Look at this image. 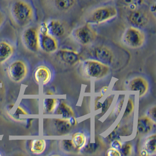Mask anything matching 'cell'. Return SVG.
I'll list each match as a JSON object with an SVG mask.
<instances>
[{"label":"cell","instance_id":"obj_1","mask_svg":"<svg viewBox=\"0 0 156 156\" xmlns=\"http://www.w3.org/2000/svg\"><path fill=\"white\" fill-rule=\"evenodd\" d=\"M11 16L15 24L21 27H26L34 21L35 10L28 1L15 0L9 8Z\"/></svg>","mask_w":156,"mask_h":156},{"label":"cell","instance_id":"obj_2","mask_svg":"<svg viewBox=\"0 0 156 156\" xmlns=\"http://www.w3.org/2000/svg\"><path fill=\"white\" fill-rule=\"evenodd\" d=\"M118 14V9L114 5L100 6L94 8L88 13L86 22L91 25H99L114 20Z\"/></svg>","mask_w":156,"mask_h":156},{"label":"cell","instance_id":"obj_3","mask_svg":"<svg viewBox=\"0 0 156 156\" xmlns=\"http://www.w3.org/2000/svg\"><path fill=\"white\" fill-rule=\"evenodd\" d=\"M81 67L85 77L96 80L107 77L111 72L110 66L91 58L84 60Z\"/></svg>","mask_w":156,"mask_h":156},{"label":"cell","instance_id":"obj_4","mask_svg":"<svg viewBox=\"0 0 156 156\" xmlns=\"http://www.w3.org/2000/svg\"><path fill=\"white\" fill-rule=\"evenodd\" d=\"M123 43L131 49H139L146 42V35L142 29L130 26L125 30L122 36Z\"/></svg>","mask_w":156,"mask_h":156},{"label":"cell","instance_id":"obj_5","mask_svg":"<svg viewBox=\"0 0 156 156\" xmlns=\"http://www.w3.org/2000/svg\"><path fill=\"white\" fill-rule=\"evenodd\" d=\"M71 35L74 39L79 44L87 46L91 44L97 36V32L92 25L87 23L74 29Z\"/></svg>","mask_w":156,"mask_h":156},{"label":"cell","instance_id":"obj_6","mask_svg":"<svg viewBox=\"0 0 156 156\" xmlns=\"http://www.w3.org/2000/svg\"><path fill=\"white\" fill-rule=\"evenodd\" d=\"M90 58L98 60L110 66L115 61V54L113 50L104 44H98L92 46L88 52Z\"/></svg>","mask_w":156,"mask_h":156},{"label":"cell","instance_id":"obj_7","mask_svg":"<svg viewBox=\"0 0 156 156\" xmlns=\"http://www.w3.org/2000/svg\"><path fill=\"white\" fill-rule=\"evenodd\" d=\"M7 71L9 77L12 81L20 83L28 75V65L22 59H16L9 64Z\"/></svg>","mask_w":156,"mask_h":156},{"label":"cell","instance_id":"obj_8","mask_svg":"<svg viewBox=\"0 0 156 156\" xmlns=\"http://www.w3.org/2000/svg\"><path fill=\"white\" fill-rule=\"evenodd\" d=\"M22 41L27 49L36 52L39 49V32L35 27H28L25 29L22 34Z\"/></svg>","mask_w":156,"mask_h":156},{"label":"cell","instance_id":"obj_9","mask_svg":"<svg viewBox=\"0 0 156 156\" xmlns=\"http://www.w3.org/2000/svg\"><path fill=\"white\" fill-rule=\"evenodd\" d=\"M126 18L131 26L140 29L146 27L150 22L149 15L139 8L130 11Z\"/></svg>","mask_w":156,"mask_h":156},{"label":"cell","instance_id":"obj_10","mask_svg":"<svg viewBox=\"0 0 156 156\" xmlns=\"http://www.w3.org/2000/svg\"><path fill=\"white\" fill-rule=\"evenodd\" d=\"M56 51L58 59L67 65L74 66L81 60V55L76 51L69 49H60Z\"/></svg>","mask_w":156,"mask_h":156},{"label":"cell","instance_id":"obj_11","mask_svg":"<svg viewBox=\"0 0 156 156\" xmlns=\"http://www.w3.org/2000/svg\"><path fill=\"white\" fill-rule=\"evenodd\" d=\"M40 49L47 53H53L58 49V41L57 38L49 34H39Z\"/></svg>","mask_w":156,"mask_h":156},{"label":"cell","instance_id":"obj_12","mask_svg":"<svg viewBox=\"0 0 156 156\" xmlns=\"http://www.w3.org/2000/svg\"><path fill=\"white\" fill-rule=\"evenodd\" d=\"M149 82L143 77H136L132 79L129 84V88L131 91L139 92V97H143L149 92Z\"/></svg>","mask_w":156,"mask_h":156},{"label":"cell","instance_id":"obj_13","mask_svg":"<svg viewBox=\"0 0 156 156\" xmlns=\"http://www.w3.org/2000/svg\"><path fill=\"white\" fill-rule=\"evenodd\" d=\"M76 125L77 121L74 116L68 119L55 118L54 119V126L60 135L67 134Z\"/></svg>","mask_w":156,"mask_h":156},{"label":"cell","instance_id":"obj_14","mask_svg":"<svg viewBox=\"0 0 156 156\" xmlns=\"http://www.w3.org/2000/svg\"><path fill=\"white\" fill-rule=\"evenodd\" d=\"M36 82L44 85L49 83L52 78V71L46 66L41 65L36 67L34 73Z\"/></svg>","mask_w":156,"mask_h":156},{"label":"cell","instance_id":"obj_15","mask_svg":"<svg viewBox=\"0 0 156 156\" xmlns=\"http://www.w3.org/2000/svg\"><path fill=\"white\" fill-rule=\"evenodd\" d=\"M156 122L147 115H143L139 118L137 123V133L139 135H147L155 128Z\"/></svg>","mask_w":156,"mask_h":156},{"label":"cell","instance_id":"obj_16","mask_svg":"<svg viewBox=\"0 0 156 156\" xmlns=\"http://www.w3.org/2000/svg\"><path fill=\"white\" fill-rule=\"evenodd\" d=\"M13 43L7 39H0V64H3L13 56L15 52Z\"/></svg>","mask_w":156,"mask_h":156},{"label":"cell","instance_id":"obj_17","mask_svg":"<svg viewBox=\"0 0 156 156\" xmlns=\"http://www.w3.org/2000/svg\"><path fill=\"white\" fill-rule=\"evenodd\" d=\"M48 34L55 37L60 38L64 36L66 32V29L63 22L57 20H50L46 22Z\"/></svg>","mask_w":156,"mask_h":156},{"label":"cell","instance_id":"obj_18","mask_svg":"<svg viewBox=\"0 0 156 156\" xmlns=\"http://www.w3.org/2000/svg\"><path fill=\"white\" fill-rule=\"evenodd\" d=\"M78 0H51L56 9L60 12H68L77 5Z\"/></svg>","mask_w":156,"mask_h":156},{"label":"cell","instance_id":"obj_19","mask_svg":"<svg viewBox=\"0 0 156 156\" xmlns=\"http://www.w3.org/2000/svg\"><path fill=\"white\" fill-rule=\"evenodd\" d=\"M54 114L62 116V118L68 119L74 116L73 109L64 102H58Z\"/></svg>","mask_w":156,"mask_h":156},{"label":"cell","instance_id":"obj_20","mask_svg":"<svg viewBox=\"0 0 156 156\" xmlns=\"http://www.w3.org/2000/svg\"><path fill=\"white\" fill-rule=\"evenodd\" d=\"M71 140L75 149L80 151L83 150L87 143V137L84 133L82 132H77L73 135Z\"/></svg>","mask_w":156,"mask_h":156},{"label":"cell","instance_id":"obj_21","mask_svg":"<svg viewBox=\"0 0 156 156\" xmlns=\"http://www.w3.org/2000/svg\"><path fill=\"white\" fill-rule=\"evenodd\" d=\"M143 150H145L148 155L155 154L156 151V135L155 133L148 136L143 144Z\"/></svg>","mask_w":156,"mask_h":156},{"label":"cell","instance_id":"obj_22","mask_svg":"<svg viewBox=\"0 0 156 156\" xmlns=\"http://www.w3.org/2000/svg\"><path fill=\"white\" fill-rule=\"evenodd\" d=\"M46 148V140L42 139H36L31 142L30 149V151L34 154H41Z\"/></svg>","mask_w":156,"mask_h":156},{"label":"cell","instance_id":"obj_23","mask_svg":"<svg viewBox=\"0 0 156 156\" xmlns=\"http://www.w3.org/2000/svg\"><path fill=\"white\" fill-rule=\"evenodd\" d=\"M58 104V101L56 98H45L43 99V108L44 113L46 114L54 113Z\"/></svg>","mask_w":156,"mask_h":156},{"label":"cell","instance_id":"obj_24","mask_svg":"<svg viewBox=\"0 0 156 156\" xmlns=\"http://www.w3.org/2000/svg\"><path fill=\"white\" fill-rule=\"evenodd\" d=\"M144 0H119V3L130 11L138 9L143 4Z\"/></svg>","mask_w":156,"mask_h":156},{"label":"cell","instance_id":"obj_25","mask_svg":"<svg viewBox=\"0 0 156 156\" xmlns=\"http://www.w3.org/2000/svg\"><path fill=\"white\" fill-rule=\"evenodd\" d=\"M135 110V100L132 97H129L127 102L126 107L125 108L124 114L123 115L122 119L125 120L129 118L133 113Z\"/></svg>","mask_w":156,"mask_h":156},{"label":"cell","instance_id":"obj_26","mask_svg":"<svg viewBox=\"0 0 156 156\" xmlns=\"http://www.w3.org/2000/svg\"><path fill=\"white\" fill-rule=\"evenodd\" d=\"M124 101H125V95H121L117 101L116 105L114 107V109L111 112V116H112L113 118L116 119L120 114L122 108L124 104Z\"/></svg>","mask_w":156,"mask_h":156},{"label":"cell","instance_id":"obj_27","mask_svg":"<svg viewBox=\"0 0 156 156\" xmlns=\"http://www.w3.org/2000/svg\"><path fill=\"white\" fill-rule=\"evenodd\" d=\"M115 98V95L112 94L109 95L105 100L104 101L103 103H102V107H101V114H105L107 112V111L109 109V107H111L113 100Z\"/></svg>","mask_w":156,"mask_h":156},{"label":"cell","instance_id":"obj_28","mask_svg":"<svg viewBox=\"0 0 156 156\" xmlns=\"http://www.w3.org/2000/svg\"><path fill=\"white\" fill-rule=\"evenodd\" d=\"M133 147L131 143H125L122 144L121 150H119L121 153V156H130L132 153Z\"/></svg>","mask_w":156,"mask_h":156},{"label":"cell","instance_id":"obj_29","mask_svg":"<svg viewBox=\"0 0 156 156\" xmlns=\"http://www.w3.org/2000/svg\"><path fill=\"white\" fill-rule=\"evenodd\" d=\"M61 147L66 152H72L76 150L71 140H63L61 142Z\"/></svg>","mask_w":156,"mask_h":156},{"label":"cell","instance_id":"obj_30","mask_svg":"<svg viewBox=\"0 0 156 156\" xmlns=\"http://www.w3.org/2000/svg\"><path fill=\"white\" fill-rule=\"evenodd\" d=\"M98 148V144L97 143H90L88 144L87 143L85 147L82 150L85 151V152L92 153V152H95Z\"/></svg>","mask_w":156,"mask_h":156},{"label":"cell","instance_id":"obj_31","mask_svg":"<svg viewBox=\"0 0 156 156\" xmlns=\"http://www.w3.org/2000/svg\"><path fill=\"white\" fill-rule=\"evenodd\" d=\"M27 114V112L24 109H23L21 107H18L15 114H14V119L15 120H20L21 115H24Z\"/></svg>","mask_w":156,"mask_h":156},{"label":"cell","instance_id":"obj_32","mask_svg":"<svg viewBox=\"0 0 156 156\" xmlns=\"http://www.w3.org/2000/svg\"><path fill=\"white\" fill-rule=\"evenodd\" d=\"M156 108L155 105L150 108L147 112L146 115H147L150 117L153 121L156 122Z\"/></svg>","mask_w":156,"mask_h":156},{"label":"cell","instance_id":"obj_33","mask_svg":"<svg viewBox=\"0 0 156 156\" xmlns=\"http://www.w3.org/2000/svg\"><path fill=\"white\" fill-rule=\"evenodd\" d=\"M122 146V143L118 139H114L111 142V147L116 150H118L119 151L121 150Z\"/></svg>","mask_w":156,"mask_h":156},{"label":"cell","instance_id":"obj_34","mask_svg":"<svg viewBox=\"0 0 156 156\" xmlns=\"http://www.w3.org/2000/svg\"><path fill=\"white\" fill-rule=\"evenodd\" d=\"M106 155L107 156H121V154L118 150L111 147L109 149H108Z\"/></svg>","mask_w":156,"mask_h":156},{"label":"cell","instance_id":"obj_35","mask_svg":"<svg viewBox=\"0 0 156 156\" xmlns=\"http://www.w3.org/2000/svg\"><path fill=\"white\" fill-rule=\"evenodd\" d=\"M39 29V34H48V27H47V23L46 22H42L40 27Z\"/></svg>","mask_w":156,"mask_h":156},{"label":"cell","instance_id":"obj_36","mask_svg":"<svg viewBox=\"0 0 156 156\" xmlns=\"http://www.w3.org/2000/svg\"><path fill=\"white\" fill-rule=\"evenodd\" d=\"M7 20V16L5 13L0 9V29L5 24Z\"/></svg>","mask_w":156,"mask_h":156},{"label":"cell","instance_id":"obj_37","mask_svg":"<svg viewBox=\"0 0 156 156\" xmlns=\"http://www.w3.org/2000/svg\"><path fill=\"white\" fill-rule=\"evenodd\" d=\"M108 89V86H104L102 88V89L100 91V94H101V97H102L107 92V90Z\"/></svg>","mask_w":156,"mask_h":156},{"label":"cell","instance_id":"obj_38","mask_svg":"<svg viewBox=\"0 0 156 156\" xmlns=\"http://www.w3.org/2000/svg\"><path fill=\"white\" fill-rule=\"evenodd\" d=\"M101 107H102V103L99 102L98 99H97L95 104V109L98 110L100 108H101Z\"/></svg>","mask_w":156,"mask_h":156},{"label":"cell","instance_id":"obj_39","mask_svg":"<svg viewBox=\"0 0 156 156\" xmlns=\"http://www.w3.org/2000/svg\"><path fill=\"white\" fill-rule=\"evenodd\" d=\"M46 94H47V95H53V92H47Z\"/></svg>","mask_w":156,"mask_h":156},{"label":"cell","instance_id":"obj_40","mask_svg":"<svg viewBox=\"0 0 156 156\" xmlns=\"http://www.w3.org/2000/svg\"><path fill=\"white\" fill-rule=\"evenodd\" d=\"M99 1H110V0H99Z\"/></svg>","mask_w":156,"mask_h":156},{"label":"cell","instance_id":"obj_41","mask_svg":"<svg viewBox=\"0 0 156 156\" xmlns=\"http://www.w3.org/2000/svg\"><path fill=\"white\" fill-rule=\"evenodd\" d=\"M0 156H1V153H0Z\"/></svg>","mask_w":156,"mask_h":156}]
</instances>
